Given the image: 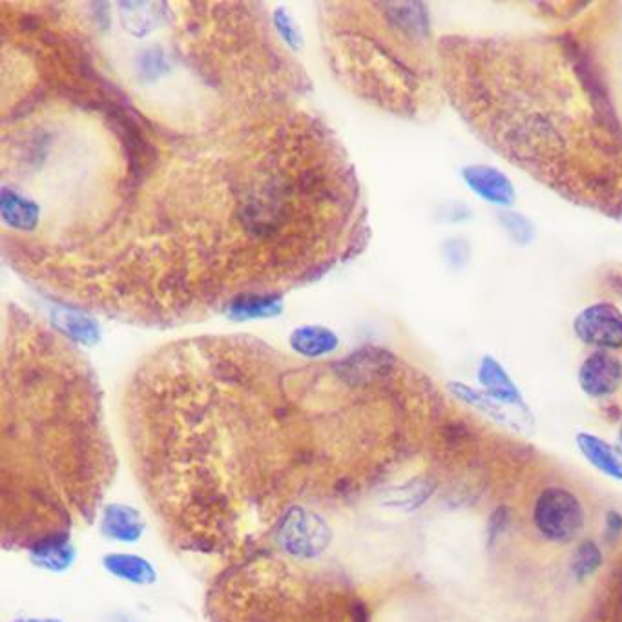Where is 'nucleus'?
Returning <instances> with one entry per match:
<instances>
[{"label":"nucleus","instance_id":"obj_1","mask_svg":"<svg viewBox=\"0 0 622 622\" xmlns=\"http://www.w3.org/2000/svg\"><path fill=\"white\" fill-rule=\"evenodd\" d=\"M533 524L546 541L572 542L586 524V512L579 496L566 487H547L533 506Z\"/></svg>","mask_w":622,"mask_h":622},{"label":"nucleus","instance_id":"obj_2","mask_svg":"<svg viewBox=\"0 0 622 622\" xmlns=\"http://www.w3.org/2000/svg\"><path fill=\"white\" fill-rule=\"evenodd\" d=\"M276 541L285 553L296 559H313L330 542V530L324 519L304 510H289L282 516Z\"/></svg>","mask_w":622,"mask_h":622},{"label":"nucleus","instance_id":"obj_3","mask_svg":"<svg viewBox=\"0 0 622 622\" xmlns=\"http://www.w3.org/2000/svg\"><path fill=\"white\" fill-rule=\"evenodd\" d=\"M575 333L586 344L610 347V349L621 347L622 314L613 309L612 305L588 307L575 319Z\"/></svg>","mask_w":622,"mask_h":622},{"label":"nucleus","instance_id":"obj_4","mask_svg":"<svg viewBox=\"0 0 622 622\" xmlns=\"http://www.w3.org/2000/svg\"><path fill=\"white\" fill-rule=\"evenodd\" d=\"M579 382L582 391L593 398L613 395L622 384L621 362L604 353H595L582 364Z\"/></svg>","mask_w":622,"mask_h":622},{"label":"nucleus","instance_id":"obj_5","mask_svg":"<svg viewBox=\"0 0 622 622\" xmlns=\"http://www.w3.org/2000/svg\"><path fill=\"white\" fill-rule=\"evenodd\" d=\"M145 530L147 522L137 507L127 504H108L102 507L101 532L110 541L136 544L141 541Z\"/></svg>","mask_w":622,"mask_h":622},{"label":"nucleus","instance_id":"obj_6","mask_svg":"<svg viewBox=\"0 0 622 622\" xmlns=\"http://www.w3.org/2000/svg\"><path fill=\"white\" fill-rule=\"evenodd\" d=\"M102 566L111 577L136 586H150L157 581L152 562L136 553H108L102 559Z\"/></svg>","mask_w":622,"mask_h":622},{"label":"nucleus","instance_id":"obj_7","mask_svg":"<svg viewBox=\"0 0 622 622\" xmlns=\"http://www.w3.org/2000/svg\"><path fill=\"white\" fill-rule=\"evenodd\" d=\"M76 546L70 536H51L37 542L30 550V559L37 567L51 573H62L70 570L76 562Z\"/></svg>","mask_w":622,"mask_h":622},{"label":"nucleus","instance_id":"obj_8","mask_svg":"<svg viewBox=\"0 0 622 622\" xmlns=\"http://www.w3.org/2000/svg\"><path fill=\"white\" fill-rule=\"evenodd\" d=\"M575 441H577V447L584 458L593 467H598L602 475L622 481V456L613 445L601 441L599 436L590 435V433H579Z\"/></svg>","mask_w":622,"mask_h":622},{"label":"nucleus","instance_id":"obj_9","mask_svg":"<svg viewBox=\"0 0 622 622\" xmlns=\"http://www.w3.org/2000/svg\"><path fill=\"white\" fill-rule=\"evenodd\" d=\"M284 310V299L278 294H245L227 305V316L234 322L273 318Z\"/></svg>","mask_w":622,"mask_h":622},{"label":"nucleus","instance_id":"obj_10","mask_svg":"<svg viewBox=\"0 0 622 622\" xmlns=\"http://www.w3.org/2000/svg\"><path fill=\"white\" fill-rule=\"evenodd\" d=\"M339 339L333 330L318 325H305L290 334V347L305 358H319L338 349Z\"/></svg>","mask_w":622,"mask_h":622},{"label":"nucleus","instance_id":"obj_11","mask_svg":"<svg viewBox=\"0 0 622 622\" xmlns=\"http://www.w3.org/2000/svg\"><path fill=\"white\" fill-rule=\"evenodd\" d=\"M464 176H466L470 187L487 201L496 203V205H510L513 201L512 182L493 168L471 167L467 168Z\"/></svg>","mask_w":622,"mask_h":622},{"label":"nucleus","instance_id":"obj_12","mask_svg":"<svg viewBox=\"0 0 622 622\" xmlns=\"http://www.w3.org/2000/svg\"><path fill=\"white\" fill-rule=\"evenodd\" d=\"M339 365V375L347 379L349 384H365L382 375V371L387 367L384 355L376 353L375 349H364L362 353L349 356Z\"/></svg>","mask_w":622,"mask_h":622},{"label":"nucleus","instance_id":"obj_13","mask_svg":"<svg viewBox=\"0 0 622 622\" xmlns=\"http://www.w3.org/2000/svg\"><path fill=\"white\" fill-rule=\"evenodd\" d=\"M2 218L19 230H31L39 219V207L10 188L2 190Z\"/></svg>","mask_w":622,"mask_h":622},{"label":"nucleus","instance_id":"obj_14","mask_svg":"<svg viewBox=\"0 0 622 622\" xmlns=\"http://www.w3.org/2000/svg\"><path fill=\"white\" fill-rule=\"evenodd\" d=\"M435 482L430 481V478H415V481L407 482L405 486L389 491L387 504L402 507L405 512H413V510H418V507L424 506L425 502L430 501L435 493Z\"/></svg>","mask_w":622,"mask_h":622},{"label":"nucleus","instance_id":"obj_15","mask_svg":"<svg viewBox=\"0 0 622 622\" xmlns=\"http://www.w3.org/2000/svg\"><path fill=\"white\" fill-rule=\"evenodd\" d=\"M481 382L496 401L507 402V404L519 402V393L512 379L507 378L501 365L495 364L493 359H484L481 367Z\"/></svg>","mask_w":622,"mask_h":622},{"label":"nucleus","instance_id":"obj_16","mask_svg":"<svg viewBox=\"0 0 622 622\" xmlns=\"http://www.w3.org/2000/svg\"><path fill=\"white\" fill-rule=\"evenodd\" d=\"M56 324L61 327L70 338L81 342L85 345L96 344L99 339V329L91 319L85 318L77 313H59L56 316Z\"/></svg>","mask_w":622,"mask_h":622},{"label":"nucleus","instance_id":"obj_17","mask_svg":"<svg viewBox=\"0 0 622 622\" xmlns=\"http://www.w3.org/2000/svg\"><path fill=\"white\" fill-rule=\"evenodd\" d=\"M601 566V547L595 542L590 541V539L582 541L572 556L573 575L584 581V579L592 577L593 573L598 572Z\"/></svg>","mask_w":622,"mask_h":622},{"label":"nucleus","instance_id":"obj_18","mask_svg":"<svg viewBox=\"0 0 622 622\" xmlns=\"http://www.w3.org/2000/svg\"><path fill=\"white\" fill-rule=\"evenodd\" d=\"M274 22H276V28H278L285 41L289 42L294 48H299V45H302V36H299L298 28L294 26V22L290 21V17L285 13V10H278L274 13Z\"/></svg>","mask_w":622,"mask_h":622},{"label":"nucleus","instance_id":"obj_19","mask_svg":"<svg viewBox=\"0 0 622 622\" xmlns=\"http://www.w3.org/2000/svg\"><path fill=\"white\" fill-rule=\"evenodd\" d=\"M507 526V510L506 507H496L490 519V527H487V544L493 546L496 539L501 535Z\"/></svg>","mask_w":622,"mask_h":622},{"label":"nucleus","instance_id":"obj_20","mask_svg":"<svg viewBox=\"0 0 622 622\" xmlns=\"http://www.w3.org/2000/svg\"><path fill=\"white\" fill-rule=\"evenodd\" d=\"M606 530L610 535H619L622 532V515L618 512H610L606 515Z\"/></svg>","mask_w":622,"mask_h":622},{"label":"nucleus","instance_id":"obj_21","mask_svg":"<svg viewBox=\"0 0 622 622\" xmlns=\"http://www.w3.org/2000/svg\"><path fill=\"white\" fill-rule=\"evenodd\" d=\"M13 622H62L61 619L24 618Z\"/></svg>","mask_w":622,"mask_h":622},{"label":"nucleus","instance_id":"obj_22","mask_svg":"<svg viewBox=\"0 0 622 622\" xmlns=\"http://www.w3.org/2000/svg\"><path fill=\"white\" fill-rule=\"evenodd\" d=\"M121 622H136V621H132V619H125V621Z\"/></svg>","mask_w":622,"mask_h":622},{"label":"nucleus","instance_id":"obj_23","mask_svg":"<svg viewBox=\"0 0 622 622\" xmlns=\"http://www.w3.org/2000/svg\"><path fill=\"white\" fill-rule=\"evenodd\" d=\"M621 433H622V431H621Z\"/></svg>","mask_w":622,"mask_h":622}]
</instances>
